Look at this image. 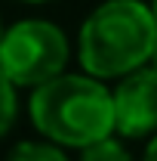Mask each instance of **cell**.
I'll return each instance as SVG.
<instances>
[{
  "instance_id": "9c48e42d",
  "label": "cell",
  "mask_w": 157,
  "mask_h": 161,
  "mask_svg": "<svg viewBox=\"0 0 157 161\" xmlns=\"http://www.w3.org/2000/svg\"><path fill=\"white\" fill-rule=\"evenodd\" d=\"M148 65H154V68H157V43H154V53H151V62H148Z\"/></svg>"
},
{
  "instance_id": "30bf717a",
  "label": "cell",
  "mask_w": 157,
  "mask_h": 161,
  "mask_svg": "<svg viewBox=\"0 0 157 161\" xmlns=\"http://www.w3.org/2000/svg\"><path fill=\"white\" fill-rule=\"evenodd\" d=\"M151 3V13H154V19H157V0H148Z\"/></svg>"
},
{
  "instance_id": "8fae6325",
  "label": "cell",
  "mask_w": 157,
  "mask_h": 161,
  "mask_svg": "<svg viewBox=\"0 0 157 161\" xmlns=\"http://www.w3.org/2000/svg\"><path fill=\"white\" fill-rule=\"evenodd\" d=\"M22 3H49V0H22Z\"/></svg>"
},
{
  "instance_id": "7c38bea8",
  "label": "cell",
  "mask_w": 157,
  "mask_h": 161,
  "mask_svg": "<svg viewBox=\"0 0 157 161\" xmlns=\"http://www.w3.org/2000/svg\"><path fill=\"white\" fill-rule=\"evenodd\" d=\"M3 28H6V25H3V19H0V37H3Z\"/></svg>"
},
{
  "instance_id": "277c9868",
  "label": "cell",
  "mask_w": 157,
  "mask_h": 161,
  "mask_svg": "<svg viewBox=\"0 0 157 161\" xmlns=\"http://www.w3.org/2000/svg\"><path fill=\"white\" fill-rule=\"evenodd\" d=\"M114 133L123 140H151L157 133V68L142 65L111 87Z\"/></svg>"
},
{
  "instance_id": "3957f363",
  "label": "cell",
  "mask_w": 157,
  "mask_h": 161,
  "mask_svg": "<svg viewBox=\"0 0 157 161\" xmlns=\"http://www.w3.org/2000/svg\"><path fill=\"white\" fill-rule=\"evenodd\" d=\"M68 34L49 19H19L3 28L0 68L19 90H34L68 68Z\"/></svg>"
},
{
  "instance_id": "52a82bcc",
  "label": "cell",
  "mask_w": 157,
  "mask_h": 161,
  "mask_svg": "<svg viewBox=\"0 0 157 161\" xmlns=\"http://www.w3.org/2000/svg\"><path fill=\"white\" fill-rule=\"evenodd\" d=\"M16 118H19V87L0 68V140L13 130Z\"/></svg>"
},
{
  "instance_id": "6da1fadb",
  "label": "cell",
  "mask_w": 157,
  "mask_h": 161,
  "mask_svg": "<svg viewBox=\"0 0 157 161\" xmlns=\"http://www.w3.org/2000/svg\"><path fill=\"white\" fill-rule=\"evenodd\" d=\"M28 118L43 140L62 149H86L114 133V99L108 80L86 71H62L31 90Z\"/></svg>"
},
{
  "instance_id": "5b68a950",
  "label": "cell",
  "mask_w": 157,
  "mask_h": 161,
  "mask_svg": "<svg viewBox=\"0 0 157 161\" xmlns=\"http://www.w3.org/2000/svg\"><path fill=\"white\" fill-rule=\"evenodd\" d=\"M6 161H71V158L62 146H56L49 140H25L13 146Z\"/></svg>"
},
{
  "instance_id": "ba28073f",
  "label": "cell",
  "mask_w": 157,
  "mask_h": 161,
  "mask_svg": "<svg viewBox=\"0 0 157 161\" xmlns=\"http://www.w3.org/2000/svg\"><path fill=\"white\" fill-rule=\"evenodd\" d=\"M142 161H157V133L148 140V146H145V155H142Z\"/></svg>"
},
{
  "instance_id": "8992f818",
  "label": "cell",
  "mask_w": 157,
  "mask_h": 161,
  "mask_svg": "<svg viewBox=\"0 0 157 161\" xmlns=\"http://www.w3.org/2000/svg\"><path fill=\"white\" fill-rule=\"evenodd\" d=\"M80 161H136L133 152L126 149V142L120 140V133H108L102 140L89 142L86 149H80Z\"/></svg>"
},
{
  "instance_id": "7a4b0ae2",
  "label": "cell",
  "mask_w": 157,
  "mask_h": 161,
  "mask_svg": "<svg viewBox=\"0 0 157 161\" xmlns=\"http://www.w3.org/2000/svg\"><path fill=\"white\" fill-rule=\"evenodd\" d=\"M157 19L148 0H102L77 31V62L93 78L117 80L151 62Z\"/></svg>"
}]
</instances>
